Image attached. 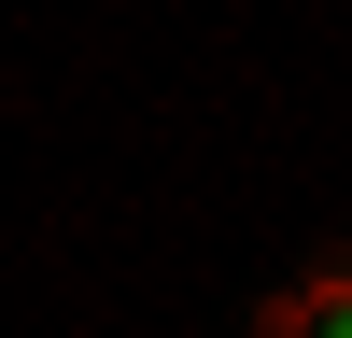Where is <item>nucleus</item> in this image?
<instances>
[{"label": "nucleus", "instance_id": "1", "mask_svg": "<svg viewBox=\"0 0 352 338\" xmlns=\"http://www.w3.org/2000/svg\"><path fill=\"white\" fill-rule=\"evenodd\" d=\"M324 338H352V310H338V324H324Z\"/></svg>", "mask_w": 352, "mask_h": 338}]
</instances>
